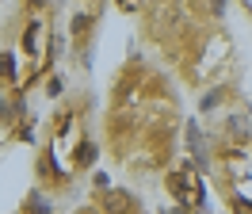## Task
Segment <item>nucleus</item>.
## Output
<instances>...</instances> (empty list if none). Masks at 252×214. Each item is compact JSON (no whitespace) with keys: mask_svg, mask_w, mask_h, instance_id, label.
Here are the masks:
<instances>
[{"mask_svg":"<svg viewBox=\"0 0 252 214\" xmlns=\"http://www.w3.org/2000/svg\"><path fill=\"white\" fill-rule=\"evenodd\" d=\"M38 31H42V27H31V31H27V50H38Z\"/></svg>","mask_w":252,"mask_h":214,"instance_id":"4","label":"nucleus"},{"mask_svg":"<svg viewBox=\"0 0 252 214\" xmlns=\"http://www.w3.org/2000/svg\"><path fill=\"white\" fill-rule=\"evenodd\" d=\"M31 4H42V0H31Z\"/></svg>","mask_w":252,"mask_h":214,"instance_id":"6","label":"nucleus"},{"mask_svg":"<svg viewBox=\"0 0 252 214\" xmlns=\"http://www.w3.org/2000/svg\"><path fill=\"white\" fill-rule=\"evenodd\" d=\"M0 73H4V76L16 73V61H12V54H4V58H0Z\"/></svg>","mask_w":252,"mask_h":214,"instance_id":"3","label":"nucleus"},{"mask_svg":"<svg viewBox=\"0 0 252 214\" xmlns=\"http://www.w3.org/2000/svg\"><path fill=\"white\" fill-rule=\"evenodd\" d=\"M92 157H95V149L88 145V142H84V145L77 149V161H80V165H92Z\"/></svg>","mask_w":252,"mask_h":214,"instance_id":"2","label":"nucleus"},{"mask_svg":"<svg viewBox=\"0 0 252 214\" xmlns=\"http://www.w3.org/2000/svg\"><path fill=\"white\" fill-rule=\"evenodd\" d=\"M99 203H103V211H107V214H126L130 207H134V199L126 195V191H103Z\"/></svg>","mask_w":252,"mask_h":214,"instance_id":"1","label":"nucleus"},{"mask_svg":"<svg viewBox=\"0 0 252 214\" xmlns=\"http://www.w3.org/2000/svg\"><path fill=\"white\" fill-rule=\"evenodd\" d=\"M237 211H241V214H252V203H245V199H237Z\"/></svg>","mask_w":252,"mask_h":214,"instance_id":"5","label":"nucleus"}]
</instances>
